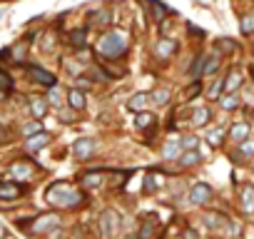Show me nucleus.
Segmentation results:
<instances>
[{"mask_svg": "<svg viewBox=\"0 0 254 239\" xmlns=\"http://www.w3.org/2000/svg\"><path fill=\"white\" fill-rule=\"evenodd\" d=\"M239 28H242V33H244V35H252V33H254V15H247V18H242Z\"/></svg>", "mask_w": 254, "mask_h": 239, "instance_id": "nucleus-24", "label": "nucleus"}, {"mask_svg": "<svg viewBox=\"0 0 254 239\" xmlns=\"http://www.w3.org/2000/svg\"><path fill=\"white\" fill-rule=\"evenodd\" d=\"M172 50H175V43L172 40H160L157 45H155V53H157V58H170L172 55Z\"/></svg>", "mask_w": 254, "mask_h": 239, "instance_id": "nucleus-15", "label": "nucleus"}, {"mask_svg": "<svg viewBox=\"0 0 254 239\" xmlns=\"http://www.w3.org/2000/svg\"><path fill=\"white\" fill-rule=\"evenodd\" d=\"M63 122H72V115H70V112H67V110H65V112H63Z\"/></svg>", "mask_w": 254, "mask_h": 239, "instance_id": "nucleus-41", "label": "nucleus"}, {"mask_svg": "<svg viewBox=\"0 0 254 239\" xmlns=\"http://www.w3.org/2000/svg\"><path fill=\"white\" fill-rule=\"evenodd\" d=\"M239 155H254V140H247L239 145Z\"/></svg>", "mask_w": 254, "mask_h": 239, "instance_id": "nucleus-32", "label": "nucleus"}, {"mask_svg": "<svg viewBox=\"0 0 254 239\" xmlns=\"http://www.w3.org/2000/svg\"><path fill=\"white\" fill-rule=\"evenodd\" d=\"M45 199L53 204V207H60V209H70V207H77L85 197H82V192H77V189H72L67 182H58V184H53L50 189H48V194H45Z\"/></svg>", "mask_w": 254, "mask_h": 239, "instance_id": "nucleus-1", "label": "nucleus"}, {"mask_svg": "<svg viewBox=\"0 0 254 239\" xmlns=\"http://www.w3.org/2000/svg\"><path fill=\"white\" fill-rule=\"evenodd\" d=\"M242 207H244V212H254V187L252 184L242 187Z\"/></svg>", "mask_w": 254, "mask_h": 239, "instance_id": "nucleus-13", "label": "nucleus"}, {"mask_svg": "<svg viewBox=\"0 0 254 239\" xmlns=\"http://www.w3.org/2000/svg\"><path fill=\"white\" fill-rule=\"evenodd\" d=\"M38 130H40V120H35V122H33V125H28V127H23V132H25V135H30V137H33V132H38Z\"/></svg>", "mask_w": 254, "mask_h": 239, "instance_id": "nucleus-34", "label": "nucleus"}, {"mask_svg": "<svg viewBox=\"0 0 254 239\" xmlns=\"http://www.w3.org/2000/svg\"><path fill=\"white\" fill-rule=\"evenodd\" d=\"M152 120H155V117H152L150 112H140V115H137V127H142V130L150 127V125H152Z\"/></svg>", "mask_w": 254, "mask_h": 239, "instance_id": "nucleus-25", "label": "nucleus"}, {"mask_svg": "<svg viewBox=\"0 0 254 239\" xmlns=\"http://www.w3.org/2000/svg\"><path fill=\"white\" fill-rule=\"evenodd\" d=\"M48 145H50V135L48 132H38V135H33V137L25 140V150L28 152H38V150H43Z\"/></svg>", "mask_w": 254, "mask_h": 239, "instance_id": "nucleus-8", "label": "nucleus"}, {"mask_svg": "<svg viewBox=\"0 0 254 239\" xmlns=\"http://www.w3.org/2000/svg\"><path fill=\"white\" fill-rule=\"evenodd\" d=\"M20 192H23V187H20V184H15L13 179H3V182H0V199L10 202V199L20 197Z\"/></svg>", "mask_w": 254, "mask_h": 239, "instance_id": "nucleus-6", "label": "nucleus"}, {"mask_svg": "<svg viewBox=\"0 0 254 239\" xmlns=\"http://www.w3.org/2000/svg\"><path fill=\"white\" fill-rule=\"evenodd\" d=\"M147 100H150V95L140 92V95H135V97L130 100V107H132V110H142V107L147 105Z\"/></svg>", "mask_w": 254, "mask_h": 239, "instance_id": "nucleus-23", "label": "nucleus"}, {"mask_svg": "<svg viewBox=\"0 0 254 239\" xmlns=\"http://www.w3.org/2000/svg\"><path fill=\"white\" fill-rule=\"evenodd\" d=\"M117 232H120V214L115 209H105L100 214V234L105 239H112Z\"/></svg>", "mask_w": 254, "mask_h": 239, "instance_id": "nucleus-3", "label": "nucleus"}, {"mask_svg": "<svg viewBox=\"0 0 254 239\" xmlns=\"http://www.w3.org/2000/svg\"><path fill=\"white\" fill-rule=\"evenodd\" d=\"M182 145H185V150L190 152V150H194V147H197V137H192V135H190V137H185V140H182Z\"/></svg>", "mask_w": 254, "mask_h": 239, "instance_id": "nucleus-33", "label": "nucleus"}, {"mask_svg": "<svg viewBox=\"0 0 254 239\" xmlns=\"http://www.w3.org/2000/svg\"><path fill=\"white\" fill-rule=\"evenodd\" d=\"M229 135H232V140H237V142H247V140H249V125H247V122H237V125H232Z\"/></svg>", "mask_w": 254, "mask_h": 239, "instance_id": "nucleus-12", "label": "nucleus"}, {"mask_svg": "<svg viewBox=\"0 0 254 239\" xmlns=\"http://www.w3.org/2000/svg\"><path fill=\"white\" fill-rule=\"evenodd\" d=\"M239 82H242V75H239L237 70H232V72H229V77H227V82H224V87L232 92V90H237V87H239Z\"/></svg>", "mask_w": 254, "mask_h": 239, "instance_id": "nucleus-21", "label": "nucleus"}, {"mask_svg": "<svg viewBox=\"0 0 254 239\" xmlns=\"http://www.w3.org/2000/svg\"><path fill=\"white\" fill-rule=\"evenodd\" d=\"M177 155H180V140L167 142V145H165V150H162V157H165V160H175Z\"/></svg>", "mask_w": 254, "mask_h": 239, "instance_id": "nucleus-18", "label": "nucleus"}, {"mask_svg": "<svg viewBox=\"0 0 254 239\" xmlns=\"http://www.w3.org/2000/svg\"><path fill=\"white\" fill-rule=\"evenodd\" d=\"M58 224H60V219L55 214H43V217H38V219L30 222V229L33 232H48V229H55Z\"/></svg>", "mask_w": 254, "mask_h": 239, "instance_id": "nucleus-5", "label": "nucleus"}, {"mask_svg": "<svg viewBox=\"0 0 254 239\" xmlns=\"http://www.w3.org/2000/svg\"><path fill=\"white\" fill-rule=\"evenodd\" d=\"M10 175H13L15 179H30V177H33V167L25 165V162H13V165H10Z\"/></svg>", "mask_w": 254, "mask_h": 239, "instance_id": "nucleus-10", "label": "nucleus"}, {"mask_svg": "<svg viewBox=\"0 0 254 239\" xmlns=\"http://www.w3.org/2000/svg\"><path fill=\"white\" fill-rule=\"evenodd\" d=\"M204 67H207V58L199 55V58H194V62H192V67H190V75H192V77H199V75H204Z\"/></svg>", "mask_w": 254, "mask_h": 239, "instance_id": "nucleus-17", "label": "nucleus"}, {"mask_svg": "<svg viewBox=\"0 0 254 239\" xmlns=\"http://www.w3.org/2000/svg\"><path fill=\"white\" fill-rule=\"evenodd\" d=\"M100 182H102L100 175H87V177H85V184H87V187H95V184H100Z\"/></svg>", "mask_w": 254, "mask_h": 239, "instance_id": "nucleus-37", "label": "nucleus"}, {"mask_svg": "<svg viewBox=\"0 0 254 239\" xmlns=\"http://www.w3.org/2000/svg\"><path fill=\"white\" fill-rule=\"evenodd\" d=\"M3 62H10V48L3 50Z\"/></svg>", "mask_w": 254, "mask_h": 239, "instance_id": "nucleus-40", "label": "nucleus"}, {"mask_svg": "<svg viewBox=\"0 0 254 239\" xmlns=\"http://www.w3.org/2000/svg\"><path fill=\"white\" fill-rule=\"evenodd\" d=\"M30 112H33L35 120H43L45 112H48V100H45V97H35V100H30Z\"/></svg>", "mask_w": 254, "mask_h": 239, "instance_id": "nucleus-11", "label": "nucleus"}, {"mask_svg": "<svg viewBox=\"0 0 254 239\" xmlns=\"http://www.w3.org/2000/svg\"><path fill=\"white\" fill-rule=\"evenodd\" d=\"M209 117H212V110H209V107H199V110H194V115H192V122H194V125H207Z\"/></svg>", "mask_w": 254, "mask_h": 239, "instance_id": "nucleus-16", "label": "nucleus"}, {"mask_svg": "<svg viewBox=\"0 0 254 239\" xmlns=\"http://www.w3.org/2000/svg\"><path fill=\"white\" fill-rule=\"evenodd\" d=\"M67 102H70L72 110H82V107H85V92H80L77 87L70 90V92H67Z\"/></svg>", "mask_w": 254, "mask_h": 239, "instance_id": "nucleus-14", "label": "nucleus"}, {"mask_svg": "<svg viewBox=\"0 0 254 239\" xmlns=\"http://www.w3.org/2000/svg\"><path fill=\"white\" fill-rule=\"evenodd\" d=\"M92 18H95V20H92V25H105V23H107V18H110V13H107V10H100V13H95Z\"/></svg>", "mask_w": 254, "mask_h": 239, "instance_id": "nucleus-31", "label": "nucleus"}, {"mask_svg": "<svg viewBox=\"0 0 254 239\" xmlns=\"http://www.w3.org/2000/svg\"><path fill=\"white\" fill-rule=\"evenodd\" d=\"M190 199L194 202V204H204V202H209L212 199V187L209 184H194L192 187V192H190Z\"/></svg>", "mask_w": 254, "mask_h": 239, "instance_id": "nucleus-7", "label": "nucleus"}, {"mask_svg": "<svg viewBox=\"0 0 254 239\" xmlns=\"http://www.w3.org/2000/svg\"><path fill=\"white\" fill-rule=\"evenodd\" d=\"M50 102H55V105H60V102H63V95H60V90H58V87H53V90H50Z\"/></svg>", "mask_w": 254, "mask_h": 239, "instance_id": "nucleus-36", "label": "nucleus"}, {"mask_svg": "<svg viewBox=\"0 0 254 239\" xmlns=\"http://www.w3.org/2000/svg\"><path fill=\"white\" fill-rule=\"evenodd\" d=\"M28 77L33 80V82H38V85H45V87H55V75H50L48 70H40V67H28Z\"/></svg>", "mask_w": 254, "mask_h": 239, "instance_id": "nucleus-4", "label": "nucleus"}, {"mask_svg": "<svg viewBox=\"0 0 254 239\" xmlns=\"http://www.w3.org/2000/svg\"><path fill=\"white\" fill-rule=\"evenodd\" d=\"M150 97H152L157 105H165V102H167V97H170V90H157V92H152Z\"/></svg>", "mask_w": 254, "mask_h": 239, "instance_id": "nucleus-29", "label": "nucleus"}, {"mask_svg": "<svg viewBox=\"0 0 254 239\" xmlns=\"http://www.w3.org/2000/svg\"><path fill=\"white\" fill-rule=\"evenodd\" d=\"M217 58H207V67H204V75H209V72H214V67H217Z\"/></svg>", "mask_w": 254, "mask_h": 239, "instance_id": "nucleus-35", "label": "nucleus"}, {"mask_svg": "<svg viewBox=\"0 0 254 239\" xmlns=\"http://www.w3.org/2000/svg\"><path fill=\"white\" fill-rule=\"evenodd\" d=\"M222 140H224V130H219V127L209 130V135H207V142H209L212 147H217V145H219Z\"/></svg>", "mask_w": 254, "mask_h": 239, "instance_id": "nucleus-22", "label": "nucleus"}, {"mask_svg": "<svg viewBox=\"0 0 254 239\" xmlns=\"http://www.w3.org/2000/svg\"><path fill=\"white\" fill-rule=\"evenodd\" d=\"M72 150H75V155H77V157H80V160H87V157H90V155H92V150H95V142H92V140H87V137H85V140H77V142H75V147H72Z\"/></svg>", "mask_w": 254, "mask_h": 239, "instance_id": "nucleus-9", "label": "nucleus"}, {"mask_svg": "<svg viewBox=\"0 0 254 239\" xmlns=\"http://www.w3.org/2000/svg\"><path fill=\"white\" fill-rule=\"evenodd\" d=\"M70 40H72L75 48H82V45H85V30H75V33L70 35Z\"/></svg>", "mask_w": 254, "mask_h": 239, "instance_id": "nucleus-28", "label": "nucleus"}, {"mask_svg": "<svg viewBox=\"0 0 254 239\" xmlns=\"http://www.w3.org/2000/svg\"><path fill=\"white\" fill-rule=\"evenodd\" d=\"M0 80H3V92L8 95V92L13 90V77H10V75H8V72L3 70V72H0Z\"/></svg>", "mask_w": 254, "mask_h": 239, "instance_id": "nucleus-30", "label": "nucleus"}, {"mask_svg": "<svg viewBox=\"0 0 254 239\" xmlns=\"http://www.w3.org/2000/svg\"><path fill=\"white\" fill-rule=\"evenodd\" d=\"M199 160H202V155H199L197 150H190V152H185V155H182V160H180V162H182V167H192V165H197Z\"/></svg>", "mask_w": 254, "mask_h": 239, "instance_id": "nucleus-19", "label": "nucleus"}, {"mask_svg": "<svg viewBox=\"0 0 254 239\" xmlns=\"http://www.w3.org/2000/svg\"><path fill=\"white\" fill-rule=\"evenodd\" d=\"M222 107H224V110H234V107H239V97H237V95H227V97L222 100Z\"/></svg>", "mask_w": 254, "mask_h": 239, "instance_id": "nucleus-27", "label": "nucleus"}, {"mask_svg": "<svg viewBox=\"0 0 254 239\" xmlns=\"http://www.w3.org/2000/svg\"><path fill=\"white\" fill-rule=\"evenodd\" d=\"M219 48H222V50H227V53H232V50H234V43H229V40H224L222 45H217V50H219Z\"/></svg>", "mask_w": 254, "mask_h": 239, "instance_id": "nucleus-39", "label": "nucleus"}, {"mask_svg": "<svg viewBox=\"0 0 254 239\" xmlns=\"http://www.w3.org/2000/svg\"><path fill=\"white\" fill-rule=\"evenodd\" d=\"M199 90H202V82H199V80H197V82H194V85H192V87H190V90H187V97H194V95H197V92H199Z\"/></svg>", "mask_w": 254, "mask_h": 239, "instance_id": "nucleus-38", "label": "nucleus"}, {"mask_svg": "<svg viewBox=\"0 0 254 239\" xmlns=\"http://www.w3.org/2000/svg\"><path fill=\"white\" fill-rule=\"evenodd\" d=\"M222 90H227V87H224V82H222V80H214V85H212V87H209V90H207V95H209V97H212V100H217V97H219V92H222Z\"/></svg>", "mask_w": 254, "mask_h": 239, "instance_id": "nucleus-26", "label": "nucleus"}, {"mask_svg": "<svg viewBox=\"0 0 254 239\" xmlns=\"http://www.w3.org/2000/svg\"><path fill=\"white\" fill-rule=\"evenodd\" d=\"M152 237H155V222H152V219H145V224H142L137 239H152Z\"/></svg>", "mask_w": 254, "mask_h": 239, "instance_id": "nucleus-20", "label": "nucleus"}, {"mask_svg": "<svg viewBox=\"0 0 254 239\" xmlns=\"http://www.w3.org/2000/svg\"><path fill=\"white\" fill-rule=\"evenodd\" d=\"M127 50V35L120 30H110L97 40V53L105 58H117Z\"/></svg>", "mask_w": 254, "mask_h": 239, "instance_id": "nucleus-2", "label": "nucleus"}]
</instances>
